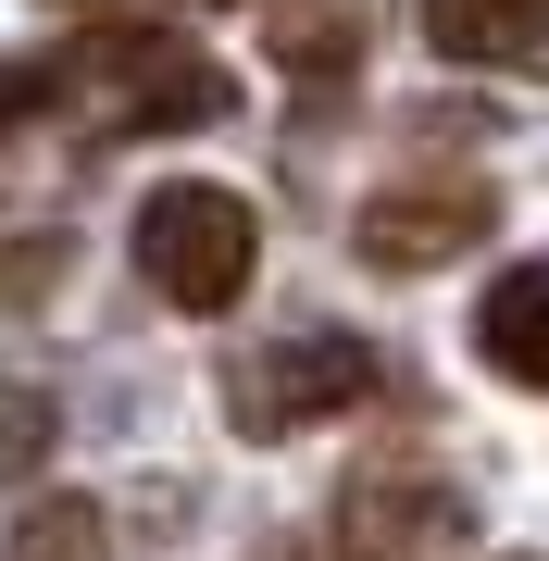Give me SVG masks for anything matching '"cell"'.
Returning <instances> with one entry per match:
<instances>
[{
    "mask_svg": "<svg viewBox=\"0 0 549 561\" xmlns=\"http://www.w3.org/2000/svg\"><path fill=\"white\" fill-rule=\"evenodd\" d=\"M62 76L101 88V138H175V125H225L238 113L225 62H201L175 25H101L88 50H62Z\"/></svg>",
    "mask_w": 549,
    "mask_h": 561,
    "instance_id": "1",
    "label": "cell"
},
{
    "mask_svg": "<svg viewBox=\"0 0 549 561\" xmlns=\"http://www.w3.org/2000/svg\"><path fill=\"white\" fill-rule=\"evenodd\" d=\"M250 262H263V225H250L238 187L175 175V187H150V201H138V275L163 287L175 312H238Z\"/></svg>",
    "mask_w": 549,
    "mask_h": 561,
    "instance_id": "2",
    "label": "cell"
},
{
    "mask_svg": "<svg viewBox=\"0 0 549 561\" xmlns=\"http://www.w3.org/2000/svg\"><path fill=\"white\" fill-rule=\"evenodd\" d=\"M375 400V350L312 324V337H263V350H225V424L238 437H300V424H338Z\"/></svg>",
    "mask_w": 549,
    "mask_h": 561,
    "instance_id": "3",
    "label": "cell"
},
{
    "mask_svg": "<svg viewBox=\"0 0 549 561\" xmlns=\"http://www.w3.org/2000/svg\"><path fill=\"white\" fill-rule=\"evenodd\" d=\"M462 537V486L425 461H363L338 486V561H437Z\"/></svg>",
    "mask_w": 549,
    "mask_h": 561,
    "instance_id": "4",
    "label": "cell"
},
{
    "mask_svg": "<svg viewBox=\"0 0 549 561\" xmlns=\"http://www.w3.org/2000/svg\"><path fill=\"white\" fill-rule=\"evenodd\" d=\"M488 175H425V187H375L363 201V262H387V275H437V262H462L474 238H488Z\"/></svg>",
    "mask_w": 549,
    "mask_h": 561,
    "instance_id": "5",
    "label": "cell"
},
{
    "mask_svg": "<svg viewBox=\"0 0 549 561\" xmlns=\"http://www.w3.org/2000/svg\"><path fill=\"white\" fill-rule=\"evenodd\" d=\"M375 38H387V0H263V50L300 88H338Z\"/></svg>",
    "mask_w": 549,
    "mask_h": 561,
    "instance_id": "6",
    "label": "cell"
},
{
    "mask_svg": "<svg viewBox=\"0 0 549 561\" xmlns=\"http://www.w3.org/2000/svg\"><path fill=\"white\" fill-rule=\"evenodd\" d=\"M474 350H488L500 387H537L549 375V275L537 262H500L488 300H474Z\"/></svg>",
    "mask_w": 549,
    "mask_h": 561,
    "instance_id": "7",
    "label": "cell"
},
{
    "mask_svg": "<svg viewBox=\"0 0 549 561\" xmlns=\"http://www.w3.org/2000/svg\"><path fill=\"white\" fill-rule=\"evenodd\" d=\"M425 38L449 62H500V76H525L549 50V0H425Z\"/></svg>",
    "mask_w": 549,
    "mask_h": 561,
    "instance_id": "8",
    "label": "cell"
},
{
    "mask_svg": "<svg viewBox=\"0 0 549 561\" xmlns=\"http://www.w3.org/2000/svg\"><path fill=\"white\" fill-rule=\"evenodd\" d=\"M62 101H76V76H62V50H25V62H0V138H25V125H50Z\"/></svg>",
    "mask_w": 549,
    "mask_h": 561,
    "instance_id": "9",
    "label": "cell"
},
{
    "mask_svg": "<svg viewBox=\"0 0 549 561\" xmlns=\"http://www.w3.org/2000/svg\"><path fill=\"white\" fill-rule=\"evenodd\" d=\"M13 561H101V512L88 500H38L25 537H13Z\"/></svg>",
    "mask_w": 549,
    "mask_h": 561,
    "instance_id": "10",
    "label": "cell"
},
{
    "mask_svg": "<svg viewBox=\"0 0 549 561\" xmlns=\"http://www.w3.org/2000/svg\"><path fill=\"white\" fill-rule=\"evenodd\" d=\"M500 561H525V549H500Z\"/></svg>",
    "mask_w": 549,
    "mask_h": 561,
    "instance_id": "11",
    "label": "cell"
}]
</instances>
